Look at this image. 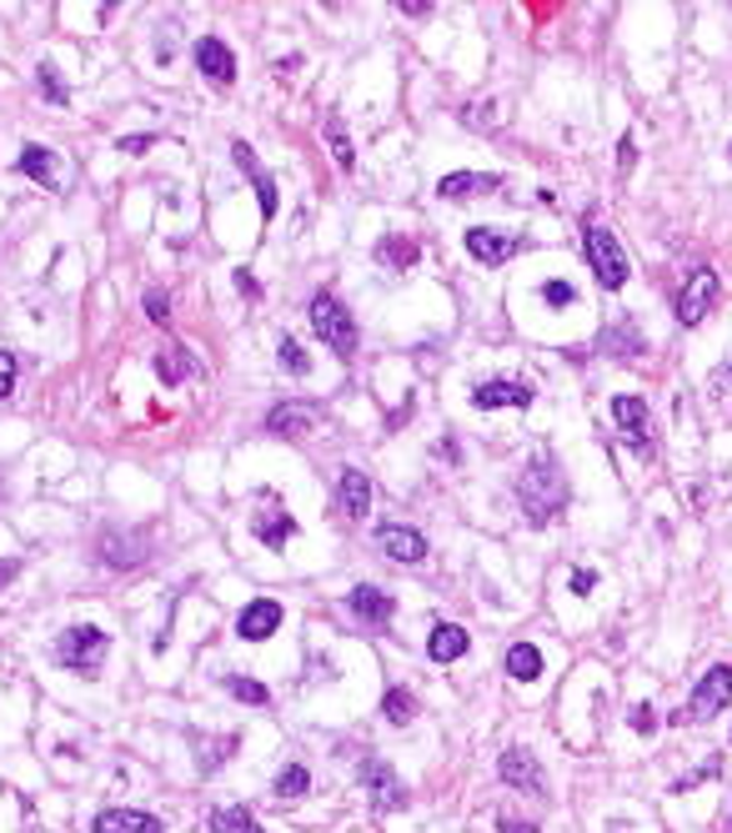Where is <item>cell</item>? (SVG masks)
<instances>
[{"instance_id": "obj_24", "label": "cell", "mask_w": 732, "mask_h": 833, "mask_svg": "<svg viewBox=\"0 0 732 833\" xmlns=\"http://www.w3.org/2000/svg\"><path fill=\"white\" fill-rule=\"evenodd\" d=\"M377 262L387 266V272H412V266L422 262V247H416L412 237H381L377 241Z\"/></svg>"}, {"instance_id": "obj_40", "label": "cell", "mask_w": 732, "mask_h": 833, "mask_svg": "<svg viewBox=\"0 0 732 833\" xmlns=\"http://www.w3.org/2000/svg\"><path fill=\"white\" fill-rule=\"evenodd\" d=\"M632 728H638V733H652V728H657V708L638 703V708H632Z\"/></svg>"}, {"instance_id": "obj_43", "label": "cell", "mask_w": 732, "mask_h": 833, "mask_svg": "<svg viewBox=\"0 0 732 833\" xmlns=\"http://www.w3.org/2000/svg\"><path fill=\"white\" fill-rule=\"evenodd\" d=\"M237 292H241V297H261V282L251 272H237Z\"/></svg>"}, {"instance_id": "obj_36", "label": "cell", "mask_w": 732, "mask_h": 833, "mask_svg": "<svg viewBox=\"0 0 732 833\" xmlns=\"http://www.w3.org/2000/svg\"><path fill=\"white\" fill-rule=\"evenodd\" d=\"M712 774H718V758H708V763H702V768H697V774L677 778V784H673V794H693V788L702 784V778H712Z\"/></svg>"}, {"instance_id": "obj_10", "label": "cell", "mask_w": 732, "mask_h": 833, "mask_svg": "<svg viewBox=\"0 0 732 833\" xmlns=\"http://www.w3.org/2000/svg\"><path fill=\"white\" fill-rule=\"evenodd\" d=\"M276 628H282V603H276V597H251V603L241 607L237 638H247V643H266Z\"/></svg>"}, {"instance_id": "obj_2", "label": "cell", "mask_w": 732, "mask_h": 833, "mask_svg": "<svg viewBox=\"0 0 732 833\" xmlns=\"http://www.w3.org/2000/svg\"><path fill=\"white\" fill-rule=\"evenodd\" d=\"M311 332H317L321 342H327V352H336V357H352L356 342H362L356 317L331 297V292H317V297H311Z\"/></svg>"}, {"instance_id": "obj_8", "label": "cell", "mask_w": 732, "mask_h": 833, "mask_svg": "<svg viewBox=\"0 0 732 833\" xmlns=\"http://www.w3.org/2000/svg\"><path fill=\"white\" fill-rule=\"evenodd\" d=\"M613 416H617V432L627 437V447L632 453H652V412L642 397L632 392H617L613 397Z\"/></svg>"}, {"instance_id": "obj_6", "label": "cell", "mask_w": 732, "mask_h": 833, "mask_svg": "<svg viewBox=\"0 0 732 833\" xmlns=\"http://www.w3.org/2000/svg\"><path fill=\"white\" fill-rule=\"evenodd\" d=\"M718 297H722V276L712 272V266H697V272L687 276L683 297H677V322H683V327H697L712 307H718Z\"/></svg>"}, {"instance_id": "obj_27", "label": "cell", "mask_w": 732, "mask_h": 833, "mask_svg": "<svg viewBox=\"0 0 732 833\" xmlns=\"http://www.w3.org/2000/svg\"><path fill=\"white\" fill-rule=\"evenodd\" d=\"M191 372H196V357H191L186 346H171V352H161V357H156V377H161L165 387H176V381L191 377Z\"/></svg>"}, {"instance_id": "obj_26", "label": "cell", "mask_w": 732, "mask_h": 833, "mask_svg": "<svg viewBox=\"0 0 732 833\" xmlns=\"http://www.w3.org/2000/svg\"><path fill=\"white\" fill-rule=\"evenodd\" d=\"M507 673L517 683H537L542 678V653H537L531 643H512L507 648Z\"/></svg>"}, {"instance_id": "obj_5", "label": "cell", "mask_w": 732, "mask_h": 833, "mask_svg": "<svg viewBox=\"0 0 732 833\" xmlns=\"http://www.w3.org/2000/svg\"><path fill=\"white\" fill-rule=\"evenodd\" d=\"M587 262H592V272H597V282L607 286V292H617V286H627V251H622V241H617V231H607V227H587Z\"/></svg>"}, {"instance_id": "obj_38", "label": "cell", "mask_w": 732, "mask_h": 833, "mask_svg": "<svg viewBox=\"0 0 732 833\" xmlns=\"http://www.w3.org/2000/svg\"><path fill=\"white\" fill-rule=\"evenodd\" d=\"M151 146H156V136H151V132H141V136H121L116 151H126V156H146Z\"/></svg>"}, {"instance_id": "obj_44", "label": "cell", "mask_w": 732, "mask_h": 833, "mask_svg": "<svg viewBox=\"0 0 732 833\" xmlns=\"http://www.w3.org/2000/svg\"><path fill=\"white\" fill-rule=\"evenodd\" d=\"M397 11H402V15H432V5H426V0H402Z\"/></svg>"}, {"instance_id": "obj_4", "label": "cell", "mask_w": 732, "mask_h": 833, "mask_svg": "<svg viewBox=\"0 0 732 833\" xmlns=\"http://www.w3.org/2000/svg\"><path fill=\"white\" fill-rule=\"evenodd\" d=\"M356 778H362V788H366V798H371V809H377V813H397V809H407V784L397 778V768H391V763L381 758V753L362 758Z\"/></svg>"}, {"instance_id": "obj_7", "label": "cell", "mask_w": 732, "mask_h": 833, "mask_svg": "<svg viewBox=\"0 0 732 833\" xmlns=\"http://www.w3.org/2000/svg\"><path fill=\"white\" fill-rule=\"evenodd\" d=\"M728 698H732V667L728 663H712L708 673H702V683L693 688V698H687L683 714L697 718V723H708V718H718L722 708H728Z\"/></svg>"}, {"instance_id": "obj_22", "label": "cell", "mask_w": 732, "mask_h": 833, "mask_svg": "<svg viewBox=\"0 0 732 833\" xmlns=\"http://www.w3.org/2000/svg\"><path fill=\"white\" fill-rule=\"evenodd\" d=\"M336 498H342V512H346V517H366V512H371V482H366V472H356V467H342Z\"/></svg>"}, {"instance_id": "obj_34", "label": "cell", "mask_w": 732, "mask_h": 833, "mask_svg": "<svg viewBox=\"0 0 732 833\" xmlns=\"http://www.w3.org/2000/svg\"><path fill=\"white\" fill-rule=\"evenodd\" d=\"M276 352H282V367L291 372V377H307L311 372V362H307V352H301V346L291 342V336H282V346H276Z\"/></svg>"}, {"instance_id": "obj_28", "label": "cell", "mask_w": 732, "mask_h": 833, "mask_svg": "<svg viewBox=\"0 0 732 833\" xmlns=\"http://www.w3.org/2000/svg\"><path fill=\"white\" fill-rule=\"evenodd\" d=\"M211 833H266V829L256 823V813H247L241 803H231V809L211 813Z\"/></svg>"}, {"instance_id": "obj_25", "label": "cell", "mask_w": 732, "mask_h": 833, "mask_svg": "<svg viewBox=\"0 0 732 833\" xmlns=\"http://www.w3.org/2000/svg\"><path fill=\"white\" fill-rule=\"evenodd\" d=\"M146 543L141 537H121V533H106L101 537V558L111 562V568H141L146 562Z\"/></svg>"}, {"instance_id": "obj_20", "label": "cell", "mask_w": 732, "mask_h": 833, "mask_svg": "<svg viewBox=\"0 0 732 833\" xmlns=\"http://www.w3.org/2000/svg\"><path fill=\"white\" fill-rule=\"evenodd\" d=\"M21 176H31L36 186L46 191H60V167H56V151H46V146H21Z\"/></svg>"}, {"instance_id": "obj_30", "label": "cell", "mask_w": 732, "mask_h": 833, "mask_svg": "<svg viewBox=\"0 0 732 833\" xmlns=\"http://www.w3.org/2000/svg\"><path fill=\"white\" fill-rule=\"evenodd\" d=\"M311 788V774L301 763H286L282 774H276V798H301Z\"/></svg>"}, {"instance_id": "obj_46", "label": "cell", "mask_w": 732, "mask_h": 833, "mask_svg": "<svg viewBox=\"0 0 732 833\" xmlns=\"http://www.w3.org/2000/svg\"><path fill=\"white\" fill-rule=\"evenodd\" d=\"M15 572H21V562H15V558H5V562H0V587H5V583H11V578H15Z\"/></svg>"}, {"instance_id": "obj_18", "label": "cell", "mask_w": 732, "mask_h": 833, "mask_svg": "<svg viewBox=\"0 0 732 833\" xmlns=\"http://www.w3.org/2000/svg\"><path fill=\"white\" fill-rule=\"evenodd\" d=\"M502 778H507L512 788H527V794L547 798V774H542V763L531 758L527 749H507V753H502Z\"/></svg>"}, {"instance_id": "obj_29", "label": "cell", "mask_w": 732, "mask_h": 833, "mask_svg": "<svg viewBox=\"0 0 732 833\" xmlns=\"http://www.w3.org/2000/svg\"><path fill=\"white\" fill-rule=\"evenodd\" d=\"M381 714H387V723L407 728L416 718V698L407 688H387V698H381Z\"/></svg>"}, {"instance_id": "obj_12", "label": "cell", "mask_w": 732, "mask_h": 833, "mask_svg": "<svg viewBox=\"0 0 732 833\" xmlns=\"http://www.w3.org/2000/svg\"><path fill=\"white\" fill-rule=\"evenodd\" d=\"M191 56H196V71H202L211 85H231V81H237V56H231V46H226V41L202 36Z\"/></svg>"}, {"instance_id": "obj_41", "label": "cell", "mask_w": 732, "mask_h": 833, "mask_svg": "<svg viewBox=\"0 0 732 833\" xmlns=\"http://www.w3.org/2000/svg\"><path fill=\"white\" fill-rule=\"evenodd\" d=\"M592 587H597V572H592V568H577V572H572V593H577V597H587Z\"/></svg>"}, {"instance_id": "obj_9", "label": "cell", "mask_w": 732, "mask_h": 833, "mask_svg": "<svg viewBox=\"0 0 732 833\" xmlns=\"http://www.w3.org/2000/svg\"><path fill=\"white\" fill-rule=\"evenodd\" d=\"M522 247H527V241L512 237V231H496V227H467V251H472V262L507 266Z\"/></svg>"}, {"instance_id": "obj_13", "label": "cell", "mask_w": 732, "mask_h": 833, "mask_svg": "<svg viewBox=\"0 0 732 833\" xmlns=\"http://www.w3.org/2000/svg\"><path fill=\"white\" fill-rule=\"evenodd\" d=\"M531 402H537L531 381H477L472 387L477 412H496V407H531Z\"/></svg>"}, {"instance_id": "obj_47", "label": "cell", "mask_w": 732, "mask_h": 833, "mask_svg": "<svg viewBox=\"0 0 732 833\" xmlns=\"http://www.w3.org/2000/svg\"><path fill=\"white\" fill-rule=\"evenodd\" d=\"M728 833H732V813H728Z\"/></svg>"}, {"instance_id": "obj_1", "label": "cell", "mask_w": 732, "mask_h": 833, "mask_svg": "<svg viewBox=\"0 0 732 833\" xmlns=\"http://www.w3.org/2000/svg\"><path fill=\"white\" fill-rule=\"evenodd\" d=\"M517 502L531 527H547L557 512H568V477L557 472L552 453H537V463L522 467L517 477Z\"/></svg>"}, {"instance_id": "obj_3", "label": "cell", "mask_w": 732, "mask_h": 833, "mask_svg": "<svg viewBox=\"0 0 732 833\" xmlns=\"http://www.w3.org/2000/svg\"><path fill=\"white\" fill-rule=\"evenodd\" d=\"M106 648H111L106 632L91 628V623H81V628H66L56 638V663L71 667V673L95 678V673H101V663H106Z\"/></svg>"}, {"instance_id": "obj_32", "label": "cell", "mask_w": 732, "mask_h": 833, "mask_svg": "<svg viewBox=\"0 0 732 833\" xmlns=\"http://www.w3.org/2000/svg\"><path fill=\"white\" fill-rule=\"evenodd\" d=\"M36 85H41V95H46V101H56V106H66V101H71L66 81L56 76V66H36Z\"/></svg>"}, {"instance_id": "obj_16", "label": "cell", "mask_w": 732, "mask_h": 833, "mask_svg": "<svg viewBox=\"0 0 732 833\" xmlns=\"http://www.w3.org/2000/svg\"><path fill=\"white\" fill-rule=\"evenodd\" d=\"M231 156H237V167L251 176V186H256V202H261V216L272 221L276 216V206H282V196H276V181H272V171L261 167L256 161V151H251L247 141H231Z\"/></svg>"}, {"instance_id": "obj_37", "label": "cell", "mask_w": 732, "mask_h": 833, "mask_svg": "<svg viewBox=\"0 0 732 833\" xmlns=\"http://www.w3.org/2000/svg\"><path fill=\"white\" fill-rule=\"evenodd\" d=\"M146 317H151V322H171V297H161V292H146Z\"/></svg>"}, {"instance_id": "obj_17", "label": "cell", "mask_w": 732, "mask_h": 833, "mask_svg": "<svg viewBox=\"0 0 732 833\" xmlns=\"http://www.w3.org/2000/svg\"><path fill=\"white\" fill-rule=\"evenodd\" d=\"M317 422H321V402H282L266 416V432H276V437H307Z\"/></svg>"}, {"instance_id": "obj_45", "label": "cell", "mask_w": 732, "mask_h": 833, "mask_svg": "<svg viewBox=\"0 0 732 833\" xmlns=\"http://www.w3.org/2000/svg\"><path fill=\"white\" fill-rule=\"evenodd\" d=\"M502 833H542L537 823H517V819H502Z\"/></svg>"}, {"instance_id": "obj_19", "label": "cell", "mask_w": 732, "mask_h": 833, "mask_svg": "<svg viewBox=\"0 0 732 833\" xmlns=\"http://www.w3.org/2000/svg\"><path fill=\"white\" fill-rule=\"evenodd\" d=\"M91 833H165L156 813H141V809H106L95 813Z\"/></svg>"}, {"instance_id": "obj_15", "label": "cell", "mask_w": 732, "mask_h": 833, "mask_svg": "<svg viewBox=\"0 0 732 833\" xmlns=\"http://www.w3.org/2000/svg\"><path fill=\"white\" fill-rule=\"evenodd\" d=\"M507 181L496 176V171H447L437 181V196L442 202H467V196H487V191H502Z\"/></svg>"}, {"instance_id": "obj_39", "label": "cell", "mask_w": 732, "mask_h": 833, "mask_svg": "<svg viewBox=\"0 0 732 833\" xmlns=\"http://www.w3.org/2000/svg\"><path fill=\"white\" fill-rule=\"evenodd\" d=\"M15 392V357L11 352H0V402Z\"/></svg>"}, {"instance_id": "obj_23", "label": "cell", "mask_w": 732, "mask_h": 833, "mask_svg": "<svg viewBox=\"0 0 732 833\" xmlns=\"http://www.w3.org/2000/svg\"><path fill=\"white\" fill-rule=\"evenodd\" d=\"M251 533H256L266 548H286V543L296 537V517H291V512H282V507H266V512H256Z\"/></svg>"}, {"instance_id": "obj_11", "label": "cell", "mask_w": 732, "mask_h": 833, "mask_svg": "<svg viewBox=\"0 0 732 833\" xmlns=\"http://www.w3.org/2000/svg\"><path fill=\"white\" fill-rule=\"evenodd\" d=\"M346 607H352V618H362L366 628H387V623L397 618V597L371 587V583L352 587V593H346Z\"/></svg>"}, {"instance_id": "obj_35", "label": "cell", "mask_w": 732, "mask_h": 833, "mask_svg": "<svg viewBox=\"0 0 732 833\" xmlns=\"http://www.w3.org/2000/svg\"><path fill=\"white\" fill-rule=\"evenodd\" d=\"M542 301H547V307H572V301H577V292H572V282H547L542 286Z\"/></svg>"}, {"instance_id": "obj_42", "label": "cell", "mask_w": 732, "mask_h": 833, "mask_svg": "<svg viewBox=\"0 0 732 833\" xmlns=\"http://www.w3.org/2000/svg\"><path fill=\"white\" fill-rule=\"evenodd\" d=\"M632 161H638V141H632V136H622V141H617V167L632 171Z\"/></svg>"}, {"instance_id": "obj_31", "label": "cell", "mask_w": 732, "mask_h": 833, "mask_svg": "<svg viewBox=\"0 0 732 833\" xmlns=\"http://www.w3.org/2000/svg\"><path fill=\"white\" fill-rule=\"evenodd\" d=\"M226 693H231V698H241V703H256V708H266V703H272V693L261 688L256 678H237V673L226 678Z\"/></svg>"}, {"instance_id": "obj_14", "label": "cell", "mask_w": 732, "mask_h": 833, "mask_svg": "<svg viewBox=\"0 0 732 833\" xmlns=\"http://www.w3.org/2000/svg\"><path fill=\"white\" fill-rule=\"evenodd\" d=\"M377 548L387 552L391 562H407V568H416V562L426 558V537L416 533V527L387 523V527H377Z\"/></svg>"}, {"instance_id": "obj_21", "label": "cell", "mask_w": 732, "mask_h": 833, "mask_svg": "<svg viewBox=\"0 0 732 833\" xmlns=\"http://www.w3.org/2000/svg\"><path fill=\"white\" fill-rule=\"evenodd\" d=\"M467 648H472V638H467V628H457V623H437V628H432V638H426V653H432V663H457Z\"/></svg>"}, {"instance_id": "obj_33", "label": "cell", "mask_w": 732, "mask_h": 833, "mask_svg": "<svg viewBox=\"0 0 732 833\" xmlns=\"http://www.w3.org/2000/svg\"><path fill=\"white\" fill-rule=\"evenodd\" d=\"M327 136H331V156H336V167L352 171V167H356V151H352V141H346L342 121H327Z\"/></svg>"}]
</instances>
